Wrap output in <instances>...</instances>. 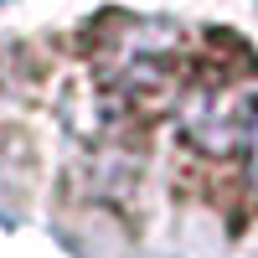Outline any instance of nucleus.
<instances>
[{"label":"nucleus","mask_w":258,"mask_h":258,"mask_svg":"<svg viewBox=\"0 0 258 258\" xmlns=\"http://www.w3.org/2000/svg\"><path fill=\"white\" fill-rule=\"evenodd\" d=\"M248 176H253V191H258V114H253V140H248Z\"/></svg>","instance_id":"obj_1"}]
</instances>
